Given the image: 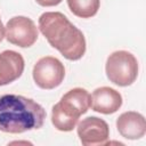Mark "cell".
Segmentation results:
<instances>
[{"instance_id": "4", "label": "cell", "mask_w": 146, "mask_h": 146, "mask_svg": "<svg viewBox=\"0 0 146 146\" xmlns=\"http://www.w3.org/2000/svg\"><path fill=\"white\" fill-rule=\"evenodd\" d=\"M105 71L112 83L120 87H127L132 84L137 79L138 62L131 52L117 50L107 57Z\"/></svg>"}, {"instance_id": "11", "label": "cell", "mask_w": 146, "mask_h": 146, "mask_svg": "<svg viewBox=\"0 0 146 146\" xmlns=\"http://www.w3.org/2000/svg\"><path fill=\"white\" fill-rule=\"evenodd\" d=\"M70 10L78 17L90 18L99 9L100 0H67Z\"/></svg>"}, {"instance_id": "7", "label": "cell", "mask_w": 146, "mask_h": 146, "mask_svg": "<svg viewBox=\"0 0 146 146\" xmlns=\"http://www.w3.org/2000/svg\"><path fill=\"white\" fill-rule=\"evenodd\" d=\"M78 136L83 146L106 145L110 138V128L103 119L88 116L79 122Z\"/></svg>"}, {"instance_id": "6", "label": "cell", "mask_w": 146, "mask_h": 146, "mask_svg": "<svg viewBox=\"0 0 146 146\" xmlns=\"http://www.w3.org/2000/svg\"><path fill=\"white\" fill-rule=\"evenodd\" d=\"M5 29L7 41L22 48L33 46L39 35L34 22L25 16H15L10 18Z\"/></svg>"}, {"instance_id": "2", "label": "cell", "mask_w": 146, "mask_h": 146, "mask_svg": "<svg viewBox=\"0 0 146 146\" xmlns=\"http://www.w3.org/2000/svg\"><path fill=\"white\" fill-rule=\"evenodd\" d=\"M44 108L31 98L21 95L0 96V131L22 133L40 129L46 119Z\"/></svg>"}, {"instance_id": "5", "label": "cell", "mask_w": 146, "mask_h": 146, "mask_svg": "<svg viewBox=\"0 0 146 146\" xmlns=\"http://www.w3.org/2000/svg\"><path fill=\"white\" fill-rule=\"evenodd\" d=\"M32 74L39 88L50 90L57 88L63 82L65 78V67L56 57L46 56L34 64Z\"/></svg>"}, {"instance_id": "1", "label": "cell", "mask_w": 146, "mask_h": 146, "mask_svg": "<svg viewBox=\"0 0 146 146\" xmlns=\"http://www.w3.org/2000/svg\"><path fill=\"white\" fill-rule=\"evenodd\" d=\"M39 30L49 44L66 59L78 60L86 52L83 33L59 11H47L39 17Z\"/></svg>"}, {"instance_id": "8", "label": "cell", "mask_w": 146, "mask_h": 146, "mask_svg": "<svg viewBox=\"0 0 146 146\" xmlns=\"http://www.w3.org/2000/svg\"><path fill=\"white\" fill-rule=\"evenodd\" d=\"M25 67L23 56L14 50L0 52V86H6L17 80Z\"/></svg>"}, {"instance_id": "9", "label": "cell", "mask_w": 146, "mask_h": 146, "mask_svg": "<svg viewBox=\"0 0 146 146\" xmlns=\"http://www.w3.org/2000/svg\"><path fill=\"white\" fill-rule=\"evenodd\" d=\"M122 106V96L110 87H100L91 95V108L102 114H113Z\"/></svg>"}, {"instance_id": "3", "label": "cell", "mask_w": 146, "mask_h": 146, "mask_svg": "<svg viewBox=\"0 0 146 146\" xmlns=\"http://www.w3.org/2000/svg\"><path fill=\"white\" fill-rule=\"evenodd\" d=\"M91 106V96L83 88H74L67 91L60 100L52 106L51 122L59 131H72L79 117L87 113Z\"/></svg>"}, {"instance_id": "13", "label": "cell", "mask_w": 146, "mask_h": 146, "mask_svg": "<svg viewBox=\"0 0 146 146\" xmlns=\"http://www.w3.org/2000/svg\"><path fill=\"white\" fill-rule=\"evenodd\" d=\"M5 33H6V29H5V26H3V24H2V22L0 19V42L2 41V39L5 36Z\"/></svg>"}, {"instance_id": "12", "label": "cell", "mask_w": 146, "mask_h": 146, "mask_svg": "<svg viewBox=\"0 0 146 146\" xmlns=\"http://www.w3.org/2000/svg\"><path fill=\"white\" fill-rule=\"evenodd\" d=\"M35 1L42 7H52V6H57L62 2V0H35Z\"/></svg>"}, {"instance_id": "10", "label": "cell", "mask_w": 146, "mask_h": 146, "mask_svg": "<svg viewBox=\"0 0 146 146\" xmlns=\"http://www.w3.org/2000/svg\"><path fill=\"white\" fill-rule=\"evenodd\" d=\"M116 128L119 133L127 139H140L146 132L145 117L138 112H124L117 117Z\"/></svg>"}]
</instances>
